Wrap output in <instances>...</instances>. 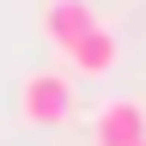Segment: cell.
Wrapping results in <instances>:
<instances>
[{
    "instance_id": "1",
    "label": "cell",
    "mask_w": 146,
    "mask_h": 146,
    "mask_svg": "<svg viewBox=\"0 0 146 146\" xmlns=\"http://www.w3.org/2000/svg\"><path fill=\"white\" fill-rule=\"evenodd\" d=\"M18 116L31 128H61L73 116V79L67 73H25L18 79Z\"/></svg>"
},
{
    "instance_id": "2",
    "label": "cell",
    "mask_w": 146,
    "mask_h": 146,
    "mask_svg": "<svg viewBox=\"0 0 146 146\" xmlns=\"http://www.w3.org/2000/svg\"><path fill=\"white\" fill-rule=\"evenodd\" d=\"M146 140V110L134 98H110L91 116V146H140Z\"/></svg>"
},
{
    "instance_id": "3",
    "label": "cell",
    "mask_w": 146,
    "mask_h": 146,
    "mask_svg": "<svg viewBox=\"0 0 146 146\" xmlns=\"http://www.w3.org/2000/svg\"><path fill=\"white\" fill-rule=\"evenodd\" d=\"M61 55H67V67H73V73H85V79H104V73L116 67V55H122V49H116V31H110V25H91L85 36H73Z\"/></svg>"
},
{
    "instance_id": "4",
    "label": "cell",
    "mask_w": 146,
    "mask_h": 146,
    "mask_svg": "<svg viewBox=\"0 0 146 146\" xmlns=\"http://www.w3.org/2000/svg\"><path fill=\"white\" fill-rule=\"evenodd\" d=\"M91 25H98V12H91L85 0H49V6H43V36L55 49H67L73 36H85Z\"/></svg>"
},
{
    "instance_id": "5",
    "label": "cell",
    "mask_w": 146,
    "mask_h": 146,
    "mask_svg": "<svg viewBox=\"0 0 146 146\" xmlns=\"http://www.w3.org/2000/svg\"><path fill=\"white\" fill-rule=\"evenodd\" d=\"M140 146H146V140H140Z\"/></svg>"
}]
</instances>
